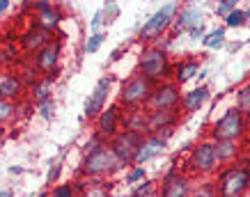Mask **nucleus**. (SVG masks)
<instances>
[{"mask_svg": "<svg viewBox=\"0 0 250 197\" xmlns=\"http://www.w3.org/2000/svg\"><path fill=\"white\" fill-rule=\"evenodd\" d=\"M138 74L149 78L154 85L166 83V78L172 76V67H170V60H167V53L161 46H147L140 53V60H138Z\"/></svg>", "mask_w": 250, "mask_h": 197, "instance_id": "nucleus-1", "label": "nucleus"}, {"mask_svg": "<svg viewBox=\"0 0 250 197\" xmlns=\"http://www.w3.org/2000/svg\"><path fill=\"white\" fill-rule=\"evenodd\" d=\"M248 131V119L236 108L225 110L223 117L213 121L211 126V142H239Z\"/></svg>", "mask_w": 250, "mask_h": 197, "instance_id": "nucleus-2", "label": "nucleus"}, {"mask_svg": "<svg viewBox=\"0 0 250 197\" xmlns=\"http://www.w3.org/2000/svg\"><path fill=\"white\" fill-rule=\"evenodd\" d=\"M213 183L218 197H246V193L250 190V167L228 165Z\"/></svg>", "mask_w": 250, "mask_h": 197, "instance_id": "nucleus-3", "label": "nucleus"}, {"mask_svg": "<svg viewBox=\"0 0 250 197\" xmlns=\"http://www.w3.org/2000/svg\"><path fill=\"white\" fill-rule=\"evenodd\" d=\"M120 167H124L122 160L115 156V152L108 147V144H104V147H99L97 152L85 154L81 172H83L85 177H90V179H104V177L117 172Z\"/></svg>", "mask_w": 250, "mask_h": 197, "instance_id": "nucleus-4", "label": "nucleus"}, {"mask_svg": "<svg viewBox=\"0 0 250 197\" xmlns=\"http://www.w3.org/2000/svg\"><path fill=\"white\" fill-rule=\"evenodd\" d=\"M177 12H179V5H177V2H166L159 12H154V14L145 21V25L140 28V32H138V39H143V41H152V39L161 37V35L172 25Z\"/></svg>", "mask_w": 250, "mask_h": 197, "instance_id": "nucleus-5", "label": "nucleus"}, {"mask_svg": "<svg viewBox=\"0 0 250 197\" xmlns=\"http://www.w3.org/2000/svg\"><path fill=\"white\" fill-rule=\"evenodd\" d=\"M218 156H216V147H213L211 140H205V142H197L190 152L188 160H186V167H188L190 175H213L218 170Z\"/></svg>", "mask_w": 250, "mask_h": 197, "instance_id": "nucleus-6", "label": "nucleus"}, {"mask_svg": "<svg viewBox=\"0 0 250 197\" xmlns=\"http://www.w3.org/2000/svg\"><path fill=\"white\" fill-rule=\"evenodd\" d=\"M154 90V83L149 78H145L143 74H133V76L122 85L120 92V106L126 108H140L147 103V98Z\"/></svg>", "mask_w": 250, "mask_h": 197, "instance_id": "nucleus-7", "label": "nucleus"}, {"mask_svg": "<svg viewBox=\"0 0 250 197\" xmlns=\"http://www.w3.org/2000/svg\"><path fill=\"white\" fill-rule=\"evenodd\" d=\"M182 103V90L174 83H156L147 98V110H177Z\"/></svg>", "mask_w": 250, "mask_h": 197, "instance_id": "nucleus-8", "label": "nucleus"}, {"mask_svg": "<svg viewBox=\"0 0 250 197\" xmlns=\"http://www.w3.org/2000/svg\"><path fill=\"white\" fill-rule=\"evenodd\" d=\"M161 197H190L193 193V181H190V175L186 172H167L163 177V181L159 183V188H156Z\"/></svg>", "mask_w": 250, "mask_h": 197, "instance_id": "nucleus-9", "label": "nucleus"}, {"mask_svg": "<svg viewBox=\"0 0 250 197\" xmlns=\"http://www.w3.org/2000/svg\"><path fill=\"white\" fill-rule=\"evenodd\" d=\"M143 136H138V133H131V131H120L117 136L108 142V147L115 152V156L122 160V165H129L133 163V156H136V149L138 144H140Z\"/></svg>", "mask_w": 250, "mask_h": 197, "instance_id": "nucleus-10", "label": "nucleus"}, {"mask_svg": "<svg viewBox=\"0 0 250 197\" xmlns=\"http://www.w3.org/2000/svg\"><path fill=\"white\" fill-rule=\"evenodd\" d=\"M110 85H113V78L110 76H104L97 85H94V90H92V94L87 97V101H85V110H83V115L87 119H97L99 115L104 113Z\"/></svg>", "mask_w": 250, "mask_h": 197, "instance_id": "nucleus-11", "label": "nucleus"}, {"mask_svg": "<svg viewBox=\"0 0 250 197\" xmlns=\"http://www.w3.org/2000/svg\"><path fill=\"white\" fill-rule=\"evenodd\" d=\"M60 53H62V41L53 39L51 44H46L42 51H37V53H35L32 67L37 69L39 74H46V76H51L55 69H58V62H60Z\"/></svg>", "mask_w": 250, "mask_h": 197, "instance_id": "nucleus-12", "label": "nucleus"}, {"mask_svg": "<svg viewBox=\"0 0 250 197\" xmlns=\"http://www.w3.org/2000/svg\"><path fill=\"white\" fill-rule=\"evenodd\" d=\"M94 124H97V136L99 138H104V140H113V138L120 133V124H122L120 106L113 103V106L104 108V113L94 119Z\"/></svg>", "mask_w": 250, "mask_h": 197, "instance_id": "nucleus-13", "label": "nucleus"}, {"mask_svg": "<svg viewBox=\"0 0 250 197\" xmlns=\"http://www.w3.org/2000/svg\"><path fill=\"white\" fill-rule=\"evenodd\" d=\"M60 21H62L60 7H55V5L46 2V0L35 2V25H37V28H42V30L53 35V30L60 25Z\"/></svg>", "mask_w": 250, "mask_h": 197, "instance_id": "nucleus-14", "label": "nucleus"}, {"mask_svg": "<svg viewBox=\"0 0 250 197\" xmlns=\"http://www.w3.org/2000/svg\"><path fill=\"white\" fill-rule=\"evenodd\" d=\"M166 140L159 136H145L143 140H140V144H138L136 149V156H133V165H145V163H149L152 158H156L159 154H163V149H166Z\"/></svg>", "mask_w": 250, "mask_h": 197, "instance_id": "nucleus-15", "label": "nucleus"}, {"mask_svg": "<svg viewBox=\"0 0 250 197\" xmlns=\"http://www.w3.org/2000/svg\"><path fill=\"white\" fill-rule=\"evenodd\" d=\"M147 131L156 136L166 129H174L179 121V108L177 110H147Z\"/></svg>", "mask_w": 250, "mask_h": 197, "instance_id": "nucleus-16", "label": "nucleus"}, {"mask_svg": "<svg viewBox=\"0 0 250 197\" xmlns=\"http://www.w3.org/2000/svg\"><path fill=\"white\" fill-rule=\"evenodd\" d=\"M51 41H53V35L42 30V28H37V25L28 28V30L19 37L21 48L23 51H28V53H37V51H42V48H44L46 44H51Z\"/></svg>", "mask_w": 250, "mask_h": 197, "instance_id": "nucleus-17", "label": "nucleus"}, {"mask_svg": "<svg viewBox=\"0 0 250 197\" xmlns=\"http://www.w3.org/2000/svg\"><path fill=\"white\" fill-rule=\"evenodd\" d=\"M172 25L177 28V30L190 32L193 28H197V25H205V14H202L197 7H184V9L177 12Z\"/></svg>", "mask_w": 250, "mask_h": 197, "instance_id": "nucleus-18", "label": "nucleus"}, {"mask_svg": "<svg viewBox=\"0 0 250 197\" xmlns=\"http://www.w3.org/2000/svg\"><path fill=\"white\" fill-rule=\"evenodd\" d=\"M207 98H209V87H207V85H200V87H195V90L182 94V103H179V108L184 110V115H193L205 106Z\"/></svg>", "mask_w": 250, "mask_h": 197, "instance_id": "nucleus-19", "label": "nucleus"}, {"mask_svg": "<svg viewBox=\"0 0 250 197\" xmlns=\"http://www.w3.org/2000/svg\"><path fill=\"white\" fill-rule=\"evenodd\" d=\"M147 110L143 108H131L129 113L122 117L124 121V131H131V133H138V136H149V131H147Z\"/></svg>", "mask_w": 250, "mask_h": 197, "instance_id": "nucleus-20", "label": "nucleus"}, {"mask_svg": "<svg viewBox=\"0 0 250 197\" xmlns=\"http://www.w3.org/2000/svg\"><path fill=\"white\" fill-rule=\"evenodd\" d=\"M21 90H23V83L19 78V74H9L7 71V74L0 76V98L14 101V98H19Z\"/></svg>", "mask_w": 250, "mask_h": 197, "instance_id": "nucleus-21", "label": "nucleus"}, {"mask_svg": "<svg viewBox=\"0 0 250 197\" xmlns=\"http://www.w3.org/2000/svg\"><path fill=\"white\" fill-rule=\"evenodd\" d=\"M197 71H200V60H195V58H190V60H182L172 71V78H174L172 83L174 85L188 83L190 78L197 76Z\"/></svg>", "mask_w": 250, "mask_h": 197, "instance_id": "nucleus-22", "label": "nucleus"}, {"mask_svg": "<svg viewBox=\"0 0 250 197\" xmlns=\"http://www.w3.org/2000/svg\"><path fill=\"white\" fill-rule=\"evenodd\" d=\"M53 83H55V76H44L42 80H37V83L32 85V101L35 103H44V101H48V98H53Z\"/></svg>", "mask_w": 250, "mask_h": 197, "instance_id": "nucleus-23", "label": "nucleus"}, {"mask_svg": "<svg viewBox=\"0 0 250 197\" xmlns=\"http://www.w3.org/2000/svg\"><path fill=\"white\" fill-rule=\"evenodd\" d=\"M220 165H229L239 156V142H213Z\"/></svg>", "mask_w": 250, "mask_h": 197, "instance_id": "nucleus-24", "label": "nucleus"}, {"mask_svg": "<svg viewBox=\"0 0 250 197\" xmlns=\"http://www.w3.org/2000/svg\"><path fill=\"white\" fill-rule=\"evenodd\" d=\"M234 108L250 121V80L243 85V87H239V92H236V106Z\"/></svg>", "mask_w": 250, "mask_h": 197, "instance_id": "nucleus-25", "label": "nucleus"}, {"mask_svg": "<svg viewBox=\"0 0 250 197\" xmlns=\"http://www.w3.org/2000/svg\"><path fill=\"white\" fill-rule=\"evenodd\" d=\"M223 44H225V28H216V30L207 32L205 39H202L205 48H220Z\"/></svg>", "mask_w": 250, "mask_h": 197, "instance_id": "nucleus-26", "label": "nucleus"}, {"mask_svg": "<svg viewBox=\"0 0 250 197\" xmlns=\"http://www.w3.org/2000/svg\"><path fill=\"white\" fill-rule=\"evenodd\" d=\"M16 113H19V108H16L14 101H7V98H0V126L14 119Z\"/></svg>", "mask_w": 250, "mask_h": 197, "instance_id": "nucleus-27", "label": "nucleus"}, {"mask_svg": "<svg viewBox=\"0 0 250 197\" xmlns=\"http://www.w3.org/2000/svg\"><path fill=\"white\" fill-rule=\"evenodd\" d=\"M190 197H218L216 183H213V181H202L200 186H195V188H193Z\"/></svg>", "mask_w": 250, "mask_h": 197, "instance_id": "nucleus-28", "label": "nucleus"}, {"mask_svg": "<svg viewBox=\"0 0 250 197\" xmlns=\"http://www.w3.org/2000/svg\"><path fill=\"white\" fill-rule=\"evenodd\" d=\"M246 12L243 9H234L229 16H225V28H243L246 25Z\"/></svg>", "mask_w": 250, "mask_h": 197, "instance_id": "nucleus-29", "label": "nucleus"}, {"mask_svg": "<svg viewBox=\"0 0 250 197\" xmlns=\"http://www.w3.org/2000/svg\"><path fill=\"white\" fill-rule=\"evenodd\" d=\"M104 41H106V32H94V35H90V39L85 41V51H87V53H97Z\"/></svg>", "mask_w": 250, "mask_h": 197, "instance_id": "nucleus-30", "label": "nucleus"}, {"mask_svg": "<svg viewBox=\"0 0 250 197\" xmlns=\"http://www.w3.org/2000/svg\"><path fill=\"white\" fill-rule=\"evenodd\" d=\"M145 179H147V170H145L143 165H136L129 175H126V183H129V186H136L138 181H145Z\"/></svg>", "mask_w": 250, "mask_h": 197, "instance_id": "nucleus-31", "label": "nucleus"}, {"mask_svg": "<svg viewBox=\"0 0 250 197\" xmlns=\"http://www.w3.org/2000/svg\"><path fill=\"white\" fill-rule=\"evenodd\" d=\"M48 197H76V188H74L71 183H60V186H55V188L51 190Z\"/></svg>", "mask_w": 250, "mask_h": 197, "instance_id": "nucleus-32", "label": "nucleus"}, {"mask_svg": "<svg viewBox=\"0 0 250 197\" xmlns=\"http://www.w3.org/2000/svg\"><path fill=\"white\" fill-rule=\"evenodd\" d=\"M234 9H236V0H223V2H218V7H216V14L225 19V16H229Z\"/></svg>", "mask_w": 250, "mask_h": 197, "instance_id": "nucleus-33", "label": "nucleus"}, {"mask_svg": "<svg viewBox=\"0 0 250 197\" xmlns=\"http://www.w3.org/2000/svg\"><path fill=\"white\" fill-rule=\"evenodd\" d=\"M156 193V188H154L152 181H143L138 188H133V197H149Z\"/></svg>", "mask_w": 250, "mask_h": 197, "instance_id": "nucleus-34", "label": "nucleus"}, {"mask_svg": "<svg viewBox=\"0 0 250 197\" xmlns=\"http://www.w3.org/2000/svg\"><path fill=\"white\" fill-rule=\"evenodd\" d=\"M110 193V186H90V188H85V195L83 197H108Z\"/></svg>", "mask_w": 250, "mask_h": 197, "instance_id": "nucleus-35", "label": "nucleus"}, {"mask_svg": "<svg viewBox=\"0 0 250 197\" xmlns=\"http://www.w3.org/2000/svg\"><path fill=\"white\" fill-rule=\"evenodd\" d=\"M39 115L44 117V119H51L53 117V110H55V103H53V98H48V101H44V103H39Z\"/></svg>", "mask_w": 250, "mask_h": 197, "instance_id": "nucleus-36", "label": "nucleus"}, {"mask_svg": "<svg viewBox=\"0 0 250 197\" xmlns=\"http://www.w3.org/2000/svg\"><path fill=\"white\" fill-rule=\"evenodd\" d=\"M101 14L106 16V25H110V23H113V19H115V16L120 14V7H117L115 2H108L106 7L101 9Z\"/></svg>", "mask_w": 250, "mask_h": 197, "instance_id": "nucleus-37", "label": "nucleus"}, {"mask_svg": "<svg viewBox=\"0 0 250 197\" xmlns=\"http://www.w3.org/2000/svg\"><path fill=\"white\" fill-rule=\"evenodd\" d=\"M104 23H106V21H104V14H101V9H99L97 14H94V19H92V30H94V32H101L99 28H101Z\"/></svg>", "mask_w": 250, "mask_h": 197, "instance_id": "nucleus-38", "label": "nucleus"}, {"mask_svg": "<svg viewBox=\"0 0 250 197\" xmlns=\"http://www.w3.org/2000/svg\"><path fill=\"white\" fill-rule=\"evenodd\" d=\"M58 175H60V163H55V165L51 167V172H48V179H46V183H53L55 179H58Z\"/></svg>", "mask_w": 250, "mask_h": 197, "instance_id": "nucleus-39", "label": "nucleus"}, {"mask_svg": "<svg viewBox=\"0 0 250 197\" xmlns=\"http://www.w3.org/2000/svg\"><path fill=\"white\" fill-rule=\"evenodd\" d=\"M7 7H9V0H0V14H2Z\"/></svg>", "mask_w": 250, "mask_h": 197, "instance_id": "nucleus-40", "label": "nucleus"}, {"mask_svg": "<svg viewBox=\"0 0 250 197\" xmlns=\"http://www.w3.org/2000/svg\"><path fill=\"white\" fill-rule=\"evenodd\" d=\"M12 195H14V193H12V190H7V188L0 190V197H12Z\"/></svg>", "mask_w": 250, "mask_h": 197, "instance_id": "nucleus-41", "label": "nucleus"}, {"mask_svg": "<svg viewBox=\"0 0 250 197\" xmlns=\"http://www.w3.org/2000/svg\"><path fill=\"white\" fill-rule=\"evenodd\" d=\"M246 21H248V23H250V7H248V9H246Z\"/></svg>", "mask_w": 250, "mask_h": 197, "instance_id": "nucleus-42", "label": "nucleus"}, {"mask_svg": "<svg viewBox=\"0 0 250 197\" xmlns=\"http://www.w3.org/2000/svg\"><path fill=\"white\" fill-rule=\"evenodd\" d=\"M149 197H161V195H159V193H154V195H149Z\"/></svg>", "mask_w": 250, "mask_h": 197, "instance_id": "nucleus-43", "label": "nucleus"}, {"mask_svg": "<svg viewBox=\"0 0 250 197\" xmlns=\"http://www.w3.org/2000/svg\"><path fill=\"white\" fill-rule=\"evenodd\" d=\"M0 144H2V131H0Z\"/></svg>", "mask_w": 250, "mask_h": 197, "instance_id": "nucleus-44", "label": "nucleus"}]
</instances>
